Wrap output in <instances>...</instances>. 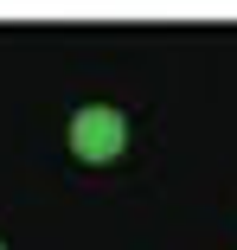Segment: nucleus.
<instances>
[{"instance_id":"obj_1","label":"nucleus","mask_w":237,"mask_h":250,"mask_svg":"<svg viewBox=\"0 0 237 250\" xmlns=\"http://www.w3.org/2000/svg\"><path fill=\"white\" fill-rule=\"evenodd\" d=\"M128 147V116L109 109V103H90L71 116V154L77 161H116Z\"/></svg>"}]
</instances>
